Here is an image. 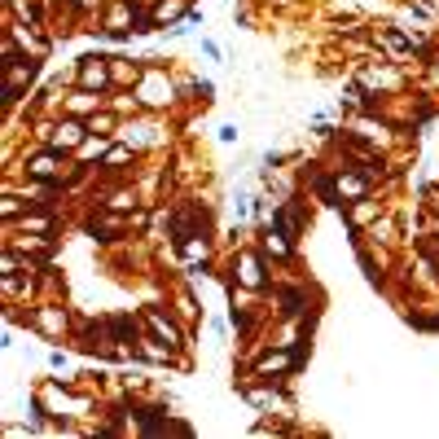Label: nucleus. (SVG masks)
Returning <instances> with one entry per match:
<instances>
[{"label": "nucleus", "instance_id": "4", "mask_svg": "<svg viewBox=\"0 0 439 439\" xmlns=\"http://www.w3.org/2000/svg\"><path fill=\"white\" fill-rule=\"evenodd\" d=\"M79 84H84V88H105V84H110V62H105V57H84V66H79Z\"/></svg>", "mask_w": 439, "mask_h": 439}, {"label": "nucleus", "instance_id": "7", "mask_svg": "<svg viewBox=\"0 0 439 439\" xmlns=\"http://www.w3.org/2000/svg\"><path fill=\"white\" fill-rule=\"evenodd\" d=\"M145 321H150V329H154V334H159L163 343H172V347H185L181 329H176V325H172V316H163L159 307H150V312H145Z\"/></svg>", "mask_w": 439, "mask_h": 439}, {"label": "nucleus", "instance_id": "3", "mask_svg": "<svg viewBox=\"0 0 439 439\" xmlns=\"http://www.w3.org/2000/svg\"><path fill=\"white\" fill-rule=\"evenodd\" d=\"M53 150H75V145H84V123L79 119H62V123L53 127Z\"/></svg>", "mask_w": 439, "mask_h": 439}, {"label": "nucleus", "instance_id": "6", "mask_svg": "<svg viewBox=\"0 0 439 439\" xmlns=\"http://www.w3.org/2000/svg\"><path fill=\"white\" fill-rule=\"evenodd\" d=\"M62 150H49V154H35V159H27V176H35V181H53L57 172H62V159H57Z\"/></svg>", "mask_w": 439, "mask_h": 439}, {"label": "nucleus", "instance_id": "17", "mask_svg": "<svg viewBox=\"0 0 439 439\" xmlns=\"http://www.w3.org/2000/svg\"><path fill=\"white\" fill-rule=\"evenodd\" d=\"M185 259H207V242H198V237H189V242H181Z\"/></svg>", "mask_w": 439, "mask_h": 439}, {"label": "nucleus", "instance_id": "19", "mask_svg": "<svg viewBox=\"0 0 439 439\" xmlns=\"http://www.w3.org/2000/svg\"><path fill=\"white\" fill-rule=\"evenodd\" d=\"M40 325L49 329V334H57V329H62L66 321H62V316H57V312H44V316H40Z\"/></svg>", "mask_w": 439, "mask_h": 439}, {"label": "nucleus", "instance_id": "20", "mask_svg": "<svg viewBox=\"0 0 439 439\" xmlns=\"http://www.w3.org/2000/svg\"><path fill=\"white\" fill-rule=\"evenodd\" d=\"M79 5H84V9H97V5H101V0H79Z\"/></svg>", "mask_w": 439, "mask_h": 439}, {"label": "nucleus", "instance_id": "10", "mask_svg": "<svg viewBox=\"0 0 439 439\" xmlns=\"http://www.w3.org/2000/svg\"><path fill=\"white\" fill-rule=\"evenodd\" d=\"M136 351L145 356V360H154V365H167V360H172V343H167V347H154V338H141Z\"/></svg>", "mask_w": 439, "mask_h": 439}, {"label": "nucleus", "instance_id": "15", "mask_svg": "<svg viewBox=\"0 0 439 439\" xmlns=\"http://www.w3.org/2000/svg\"><path fill=\"white\" fill-rule=\"evenodd\" d=\"M127 159H132V150H127V145H110V150H105V163H101V167H119V163H127Z\"/></svg>", "mask_w": 439, "mask_h": 439}, {"label": "nucleus", "instance_id": "16", "mask_svg": "<svg viewBox=\"0 0 439 439\" xmlns=\"http://www.w3.org/2000/svg\"><path fill=\"white\" fill-rule=\"evenodd\" d=\"M132 203H136V198L127 194V189H119V194H110V198H105V207H110V211H127Z\"/></svg>", "mask_w": 439, "mask_h": 439}, {"label": "nucleus", "instance_id": "18", "mask_svg": "<svg viewBox=\"0 0 439 439\" xmlns=\"http://www.w3.org/2000/svg\"><path fill=\"white\" fill-rule=\"evenodd\" d=\"M70 105H75V110H92V105H97V97H92V92H75V97H70Z\"/></svg>", "mask_w": 439, "mask_h": 439}, {"label": "nucleus", "instance_id": "9", "mask_svg": "<svg viewBox=\"0 0 439 439\" xmlns=\"http://www.w3.org/2000/svg\"><path fill=\"white\" fill-rule=\"evenodd\" d=\"M356 229L360 224H369V220H378V203H369V198H356V207H351V216H347Z\"/></svg>", "mask_w": 439, "mask_h": 439}, {"label": "nucleus", "instance_id": "11", "mask_svg": "<svg viewBox=\"0 0 439 439\" xmlns=\"http://www.w3.org/2000/svg\"><path fill=\"white\" fill-rule=\"evenodd\" d=\"M264 251H268V255H277V259H286V255H290V242H286V233H281L277 224H272V233L264 237Z\"/></svg>", "mask_w": 439, "mask_h": 439}, {"label": "nucleus", "instance_id": "12", "mask_svg": "<svg viewBox=\"0 0 439 439\" xmlns=\"http://www.w3.org/2000/svg\"><path fill=\"white\" fill-rule=\"evenodd\" d=\"M110 329H114V338H119V343H136V325H132V316H114Z\"/></svg>", "mask_w": 439, "mask_h": 439}, {"label": "nucleus", "instance_id": "8", "mask_svg": "<svg viewBox=\"0 0 439 439\" xmlns=\"http://www.w3.org/2000/svg\"><path fill=\"white\" fill-rule=\"evenodd\" d=\"M246 396H251V405H259V409H281V413H290V400L277 396V391H259V387H251Z\"/></svg>", "mask_w": 439, "mask_h": 439}, {"label": "nucleus", "instance_id": "1", "mask_svg": "<svg viewBox=\"0 0 439 439\" xmlns=\"http://www.w3.org/2000/svg\"><path fill=\"white\" fill-rule=\"evenodd\" d=\"M0 66H5V88H0V97L14 101L18 92L35 79V62H31V57H22V62H18V57H9V62H0Z\"/></svg>", "mask_w": 439, "mask_h": 439}, {"label": "nucleus", "instance_id": "2", "mask_svg": "<svg viewBox=\"0 0 439 439\" xmlns=\"http://www.w3.org/2000/svg\"><path fill=\"white\" fill-rule=\"evenodd\" d=\"M299 360H303V351H294V347H286V351H264V356H259V365H255V374H259V378L286 374V369H294Z\"/></svg>", "mask_w": 439, "mask_h": 439}, {"label": "nucleus", "instance_id": "5", "mask_svg": "<svg viewBox=\"0 0 439 439\" xmlns=\"http://www.w3.org/2000/svg\"><path fill=\"white\" fill-rule=\"evenodd\" d=\"M237 281H242L246 290H259L264 286V264H259V255H237Z\"/></svg>", "mask_w": 439, "mask_h": 439}, {"label": "nucleus", "instance_id": "14", "mask_svg": "<svg viewBox=\"0 0 439 439\" xmlns=\"http://www.w3.org/2000/svg\"><path fill=\"white\" fill-rule=\"evenodd\" d=\"M53 220L49 216H22V233H49Z\"/></svg>", "mask_w": 439, "mask_h": 439}, {"label": "nucleus", "instance_id": "13", "mask_svg": "<svg viewBox=\"0 0 439 439\" xmlns=\"http://www.w3.org/2000/svg\"><path fill=\"white\" fill-rule=\"evenodd\" d=\"M181 14H185V5H181V0H163V5L154 9V18H159V22H176Z\"/></svg>", "mask_w": 439, "mask_h": 439}]
</instances>
